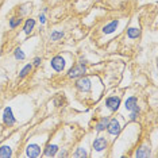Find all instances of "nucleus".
Wrapping results in <instances>:
<instances>
[{
  "label": "nucleus",
  "instance_id": "4be33fe9",
  "mask_svg": "<svg viewBox=\"0 0 158 158\" xmlns=\"http://www.w3.org/2000/svg\"><path fill=\"white\" fill-rule=\"evenodd\" d=\"M138 115H139V107H136V108H134L132 111H131L130 119H131V120H135L136 118H138Z\"/></svg>",
  "mask_w": 158,
  "mask_h": 158
},
{
  "label": "nucleus",
  "instance_id": "a211bd4d",
  "mask_svg": "<svg viewBox=\"0 0 158 158\" xmlns=\"http://www.w3.org/2000/svg\"><path fill=\"white\" fill-rule=\"evenodd\" d=\"M20 23H22V19H20V18H16V16H14V18L10 19V27H11V29H15V27H18Z\"/></svg>",
  "mask_w": 158,
  "mask_h": 158
},
{
  "label": "nucleus",
  "instance_id": "393cba45",
  "mask_svg": "<svg viewBox=\"0 0 158 158\" xmlns=\"http://www.w3.org/2000/svg\"><path fill=\"white\" fill-rule=\"evenodd\" d=\"M39 22L42 23V25H45V23H46V18H45V14H39Z\"/></svg>",
  "mask_w": 158,
  "mask_h": 158
},
{
  "label": "nucleus",
  "instance_id": "39448f33",
  "mask_svg": "<svg viewBox=\"0 0 158 158\" xmlns=\"http://www.w3.org/2000/svg\"><path fill=\"white\" fill-rule=\"evenodd\" d=\"M26 156L31 157V158H37L41 156V147L38 145H29L26 147Z\"/></svg>",
  "mask_w": 158,
  "mask_h": 158
},
{
  "label": "nucleus",
  "instance_id": "f3484780",
  "mask_svg": "<svg viewBox=\"0 0 158 158\" xmlns=\"http://www.w3.org/2000/svg\"><path fill=\"white\" fill-rule=\"evenodd\" d=\"M33 70V65L31 64H29V65H26V66L25 68H23V69L22 70H20V73H19V76L20 77H25V76H27V74H29L30 73V72H31Z\"/></svg>",
  "mask_w": 158,
  "mask_h": 158
},
{
  "label": "nucleus",
  "instance_id": "aec40b11",
  "mask_svg": "<svg viewBox=\"0 0 158 158\" xmlns=\"http://www.w3.org/2000/svg\"><path fill=\"white\" fill-rule=\"evenodd\" d=\"M73 157H87V152H85L84 149H81V147H78V149L76 150V153L73 154Z\"/></svg>",
  "mask_w": 158,
  "mask_h": 158
},
{
  "label": "nucleus",
  "instance_id": "ddd939ff",
  "mask_svg": "<svg viewBox=\"0 0 158 158\" xmlns=\"http://www.w3.org/2000/svg\"><path fill=\"white\" fill-rule=\"evenodd\" d=\"M140 35V30L136 29V27H130L128 30H127V37H128L130 39H135L138 38Z\"/></svg>",
  "mask_w": 158,
  "mask_h": 158
},
{
  "label": "nucleus",
  "instance_id": "1a4fd4ad",
  "mask_svg": "<svg viewBox=\"0 0 158 158\" xmlns=\"http://www.w3.org/2000/svg\"><path fill=\"white\" fill-rule=\"evenodd\" d=\"M118 26H119V22H118V20H114V22L108 23L107 26L103 27V33H104V34H111V33H114L115 30L118 29Z\"/></svg>",
  "mask_w": 158,
  "mask_h": 158
},
{
  "label": "nucleus",
  "instance_id": "423d86ee",
  "mask_svg": "<svg viewBox=\"0 0 158 158\" xmlns=\"http://www.w3.org/2000/svg\"><path fill=\"white\" fill-rule=\"evenodd\" d=\"M76 87H77V89H80L82 92H88L89 89H91V80L87 77H81L80 80H77Z\"/></svg>",
  "mask_w": 158,
  "mask_h": 158
},
{
  "label": "nucleus",
  "instance_id": "6e6552de",
  "mask_svg": "<svg viewBox=\"0 0 158 158\" xmlns=\"http://www.w3.org/2000/svg\"><path fill=\"white\" fill-rule=\"evenodd\" d=\"M105 147H107V140H105V138H97V139H95L93 149L96 150V152H103Z\"/></svg>",
  "mask_w": 158,
  "mask_h": 158
},
{
  "label": "nucleus",
  "instance_id": "412c9836",
  "mask_svg": "<svg viewBox=\"0 0 158 158\" xmlns=\"http://www.w3.org/2000/svg\"><path fill=\"white\" fill-rule=\"evenodd\" d=\"M25 53L22 51V49H16L15 50V58L16 60H25Z\"/></svg>",
  "mask_w": 158,
  "mask_h": 158
},
{
  "label": "nucleus",
  "instance_id": "6ab92c4d",
  "mask_svg": "<svg viewBox=\"0 0 158 158\" xmlns=\"http://www.w3.org/2000/svg\"><path fill=\"white\" fill-rule=\"evenodd\" d=\"M62 37H64V33H62V31H58V30H56V31L51 33L50 38H51V41H60L61 38H62Z\"/></svg>",
  "mask_w": 158,
  "mask_h": 158
},
{
  "label": "nucleus",
  "instance_id": "f03ea898",
  "mask_svg": "<svg viewBox=\"0 0 158 158\" xmlns=\"http://www.w3.org/2000/svg\"><path fill=\"white\" fill-rule=\"evenodd\" d=\"M50 65L56 72H62L65 69V60L61 56H56L53 60H51Z\"/></svg>",
  "mask_w": 158,
  "mask_h": 158
},
{
  "label": "nucleus",
  "instance_id": "f8f14e48",
  "mask_svg": "<svg viewBox=\"0 0 158 158\" xmlns=\"http://www.w3.org/2000/svg\"><path fill=\"white\" fill-rule=\"evenodd\" d=\"M34 26H35V20H34V19H27L26 23H25V27H23V31H25V34L29 35V34L34 30Z\"/></svg>",
  "mask_w": 158,
  "mask_h": 158
},
{
  "label": "nucleus",
  "instance_id": "20e7f679",
  "mask_svg": "<svg viewBox=\"0 0 158 158\" xmlns=\"http://www.w3.org/2000/svg\"><path fill=\"white\" fill-rule=\"evenodd\" d=\"M107 130L111 135H118L120 132V123L116 119H111L107 124Z\"/></svg>",
  "mask_w": 158,
  "mask_h": 158
},
{
  "label": "nucleus",
  "instance_id": "dca6fc26",
  "mask_svg": "<svg viewBox=\"0 0 158 158\" xmlns=\"http://www.w3.org/2000/svg\"><path fill=\"white\" fill-rule=\"evenodd\" d=\"M149 156H150V150L145 146L138 149V152L135 153V157H149Z\"/></svg>",
  "mask_w": 158,
  "mask_h": 158
},
{
  "label": "nucleus",
  "instance_id": "9b49d317",
  "mask_svg": "<svg viewBox=\"0 0 158 158\" xmlns=\"http://www.w3.org/2000/svg\"><path fill=\"white\" fill-rule=\"evenodd\" d=\"M138 107V100H136V97H134V96H131V97H128L126 100V109H128V111H132L134 108Z\"/></svg>",
  "mask_w": 158,
  "mask_h": 158
},
{
  "label": "nucleus",
  "instance_id": "b1692460",
  "mask_svg": "<svg viewBox=\"0 0 158 158\" xmlns=\"http://www.w3.org/2000/svg\"><path fill=\"white\" fill-rule=\"evenodd\" d=\"M41 62H42V60H41V58L39 57H37V58H34V66H39V65H41Z\"/></svg>",
  "mask_w": 158,
  "mask_h": 158
},
{
  "label": "nucleus",
  "instance_id": "9d476101",
  "mask_svg": "<svg viewBox=\"0 0 158 158\" xmlns=\"http://www.w3.org/2000/svg\"><path fill=\"white\" fill-rule=\"evenodd\" d=\"M58 152V146L57 145H47L46 149H45V156L46 157H54Z\"/></svg>",
  "mask_w": 158,
  "mask_h": 158
},
{
  "label": "nucleus",
  "instance_id": "a878e982",
  "mask_svg": "<svg viewBox=\"0 0 158 158\" xmlns=\"http://www.w3.org/2000/svg\"><path fill=\"white\" fill-rule=\"evenodd\" d=\"M60 157H66V152H62V153H60Z\"/></svg>",
  "mask_w": 158,
  "mask_h": 158
},
{
  "label": "nucleus",
  "instance_id": "f257e3e1",
  "mask_svg": "<svg viewBox=\"0 0 158 158\" xmlns=\"http://www.w3.org/2000/svg\"><path fill=\"white\" fill-rule=\"evenodd\" d=\"M85 73H87V68H85L84 64H80V65H76V66L72 68L69 70V73H68V76L70 78H77V77L84 76Z\"/></svg>",
  "mask_w": 158,
  "mask_h": 158
},
{
  "label": "nucleus",
  "instance_id": "7ed1b4c3",
  "mask_svg": "<svg viewBox=\"0 0 158 158\" xmlns=\"http://www.w3.org/2000/svg\"><path fill=\"white\" fill-rule=\"evenodd\" d=\"M3 122H4L7 126H14V124H15V118H14V114H12L11 107L4 108V114H3Z\"/></svg>",
  "mask_w": 158,
  "mask_h": 158
},
{
  "label": "nucleus",
  "instance_id": "4468645a",
  "mask_svg": "<svg viewBox=\"0 0 158 158\" xmlns=\"http://www.w3.org/2000/svg\"><path fill=\"white\" fill-rule=\"evenodd\" d=\"M12 156L11 147L10 146H2L0 147V158H8Z\"/></svg>",
  "mask_w": 158,
  "mask_h": 158
},
{
  "label": "nucleus",
  "instance_id": "2eb2a0df",
  "mask_svg": "<svg viewBox=\"0 0 158 158\" xmlns=\"http://www.w3.org/2000/svg\"><path fill=\"white\" fill-rule=\"evenodd\" d=\"M108 122H109V119H108V118H103L100 122H99L97 124H96V131L100 132V131H103V130H105V128H107Z\"/></svg>",
  "mask_w": 158,
  "mask_h": 158
},
{
  "label": "nucleus",
  "instance_id": "5701e85b",
  "mask_svg": "<svg viewBox=\"0 0 158 158\" xmlns=\"http://www.w3.org/2000/svg\"><path fill=\"white\" fill-rule=\"evenodd\" d=\"M62 103H64V97L61 95H58L56 99H54V104L57 105V107H61L62 105Z\"/></svg>",
  "mask_w": 158,
  "mask_h": 158
},
{
  "label": "nucleus",
  "instance_id": "0eeeda50",
  "mask_svg": "<svg viewBox=\"0 0 158 158\" xmlns=\"http://www.w3.org/2000/svg\"><path fill=\"white\" fill-rule=\"evenodd\" d=\"M105 105L111 109V111H116L120 105V99L116 97V96H112V97H108L107 101H105Z\"/></svg>",
  "mask_w": 158,
  "mask_h": 158
}]
</instances>
